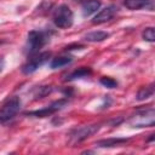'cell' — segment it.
<instances>
[{
  "mask_svg": "<svg viewBox=\"0 0 155 155\" xmlns=\"http://www.w3.org/2000/svg\"><path fill=\"white\" fill-rule=\"evenodd\" d=\"M48 36L46 31L41 30H31L28 33V39H27V45H25V52L28 56H34L39 52L41 47L45 46L47 42Z\"/></svg>",
  "mask_w": 155,
  "mask_h": 155,
  "instance_id": "cell-1",
  "label": "cell"
},
{
  "mask_svg": "<svg viewBox=\"0 0 155 155\" xmlns=\"http://www.w3.org/2000/svg\"><path fill=\"white\" fill-rule=\"evenodd\" d=\"M74 15L68 5H59L53 13V23L57 28L67 29L73 25Z\"/></svg>",
  "mask_w": 155,
  "mask_h": 155,
  "instance_id": "cell-2",
  "label": "cell"
},
{
  "mask_svg": "<svg viewBox=\"0 0 155 155\" xmlns=\"http://www.w3.org/2000/svg\"><path fill=\"white\" fill-rule=\"evenodd\" d=\"M21 99L18 97H11L0 108V124H6L12 120L21 109Z\"/></svg>",
  "mask_w": 155,
  "mask_h": 155,
  "instance_id": "cell-3",
  "label": "cell"
},
{
  "mask_svg": "<svg viewBox=\"0 0 155 155\" xmlns=\"http://www.w3.org/2000/svg\"><path fill=\"white\" fill-rule=\"evenodd\" d=\"M130 122L133 127H153L155 124V111L153 108L143 109L133 115Z\"/></svg>",
  "mask_w": 155,
  "mask_h": 155,
  "instance_id": "cell-4",
  "label": "cell"
},
{
  "mask_svg": "<svg viewBox=\"0 0 155 155\" xmlns=\"http://www.w3.org/2000/svg\"><path fill=\"white\" fill-rule=\"evenodd\" d=\"M98 130H99V125H86V126L75 128L69 136L70 143H73V144L80 143V142L87 139L88 137H91L92 134H94Z\"/></svg>",
  "mask_w": 155,
  "mask_h": 155,
  "instance_id": "cell-5",
  "label": "cell"
},
{
  "mask_svg": "<svg viewBox=\"0 0 155 155\" xmlns=\"http://www.w3.org/2000/svg\"><path fill=\"white\" fill-rule=\"evenodd\" d=\"M51 53L50 52H41V53H36L34 56H31L28 62L22 67V71L24 74H31L34 73L39 67H41L48 58H50Z\"/></svg>",
  "mask_w": 155,
  "mask_h": 155,
  "instance_id": "cell-6",
  "label": "cell"
},
{
  "mask_svg": "<svg viewBox=\"0 0 155 155\" xmlns=\"http://www.w3.org/2000/svg\"><path fill=\"white\" fill-rule=\"evenodd\" d=\"M67 103H68L67 99H59V101L53 102L52 104H50L48 107H46V108H44V109L28 113V115H33V116H36V117H46V116H48V115L56 113L57 110H61Z\"/></svg>",
  "mask_w": 155,
  "mask_h": 155,
  "instance_id": "cell-7",
  "label": "cell"
},
{
  "mask_svg": "<svg viewBox=\"0 0 155 155\" xmlns=\"http://www.w3.org/2000/svg\"><path fill=\"white\" fill-rule=\"evenodd\" d=\"M117 12V7L115 5H109L107 7H104L103 10H101L92 19L93 24H102L105 22H109L110 19H113V17L116 15Z\"/></svg>",
  "mask_w": 155,
  "mask_h": 155,
  "instance_id": "cell-8",
  "label": "cell"
},
{
  "mask_svg": "<svg viewBox=\"0 0 155 155\" xmlns=\"http://www.w3.org/2000/svg\"><path fill=\"white\" fill-rule=\"evenodd\" d=\"M99 7H101V2H99L98 0H86V1L82 2V6H81V8H82V15H84L85 17L91 16V15L94 13Z\"/></svg>",
  "mask_w": 155,
  "mask_h": 155,
  "instance_id": "cell-9",
  "label": "cell"
},
{
  "mask_svg": "<svg viewBox=\"0 0 155 155\" xmlns=\"http://www.w3.org/2000/svg\"><path fill=\"white\" fill-rule=\"evenodd\" d=\"M127 138H108V139H101L96 143V145L102 148H111V147H119L125 143H127Z\"/></svg>",
  "mask_w": 155,
  "mask_h": 155,
  "instance_id": "cell-10",
  "label": "cell"
},
{
  "mask_svg": "<svg viewBox=\"0 0 155 155\" xmlns=\"http://www.w3.org/2000/svg\"><path fill=\"white\" fill-rule=\"evenodd\" d=\"M108 38H109V33L103 31V30H97V31H91V33L86 34L84 39L86 41H90V42H99V41H103Z\"/></svg>",
  "mask_w": 155,
  "mask_h": 155,
  "instance_id": "cell-11",
  "label": "cell"
},
{
  "mask_svg": "<svg viewBox=\"0 0 155 155\" xmlns=\"http://www.w3.org/2000/svg\"><path fill=\"white\" fill-rule=\"evenodd\" d=\"M73 61L71 57L69 56H61V57H56L51 61V68L52 69H58V68H62V67H65L68 64H70Z\"/></svg>",
  "mask_w": 155,
  "mask_h": 155,
  "instance_id": "cell-12",
  "label": "cell"
},
{
  "mask_svg": "<svg viewBox=\"0 0 155 155\" xmlns=\"http://www.w3.org/2000/svg\"><path fill=\"white\" fill-rule=\"evenodd\" d=\"M153 94H154V84H150L148 86H144V87L139 88V91L137 92V99L138 101H144V99L150 98Z\"/></svg>",
  "mask_w": 155,
  "mask_h": 155,
  "instance_id": "cell-13",
  "label": "cell"
},
{
  "mask_svg": "<svg viewBox=\"0 0 155 155\" xmlns=\"http://www.w3.org/2000/svg\"><path fill=\"white\" fill-rule=\"evenodd\" d=\"M150 0H124V5L128 8V10H139L143 8L148 5Z\"/></svg>",
  "mask_w": 155,
  "mask_h": 155,
  "instance_id": "cell-14",
  "label": "cell"
},
{
  "mask_svg": "<svg viewBox=\"0 0 155 155\" xmlns=\"http://www.w3.org/2000/svg\"><path fill=\"white\" fill-rule=\"evenodd\" d=\"M91 75V69L90 68H86V67H82V68H79L76 70H74L71 74H69L67 76V80H75V79H81V78H86Z\"/></svg>",
  "mask_w": 155,
  "mask_h": 155,
  "instance_id": "cell-15",
  "label": "cell"
},
{
  "mask_svg": "<svg viewBox=\"0 0 155 155\" xmlns=\"http://www.w3.org/2000/svg\"><path fill=\"white\" fill-rule=\"evenodd\" d=\"M142 36L145 41H149V42H154L155 41V30L153 27H148L143 30L142 33Z\"/></svg>",
  "mask_w": 155,
  "mask_h": 155,
  "instance_id": "cell-16",
  "label": "cell"
},
{
  "mask_svg": "<svg viewBox=\"0 0 155 155\" xmlns=\"http://www.w3.org/2000/svg\"><path fill=\"white\" fill-rule=\"evenodd\" d=\"M101 84L104 86V87H107V88H115L116 86H117V81L116 80H114L113 78H109V76H103V78H101Z\"/></svg>",
  "mask_w": 155,
  "mask_h": 155,
  "instance_id": "cell-17",
  "label": "cell"
},
{
  "mask_svg": "<svg viewBox=\"0 0 155 155\" xmlns=\"http://www.w3.org/2000/svg\"><path fill=\"white\" fill-rule=\"evenodd\" d=\"M50 92H51V87L50 86H40L38 88V92L35 93V97L36 98H42V97H45Z\"/></svg>",
  "mask_w": 155,
  "mask_h": 155,
  "instance_id": "cell-18",
  "label": "cell"
},
{
  "mask_svg": "<svg viewBox=\"0 0 155 155\" xmlns=\"http://www.w3.org/2000/svg\"><path fill=\"white\" fill-rule=\"evenodd\" d=\"M4 69V59L2 58H0V73H1V70Z\"/></svg>",
  "mask_w": 155,
  "mask_h": 155,
  "instance_id": "cell-19",
  "label": "cell"
}]
</instances>
